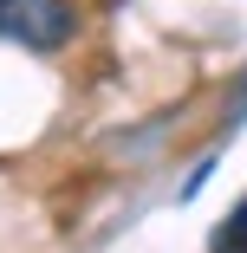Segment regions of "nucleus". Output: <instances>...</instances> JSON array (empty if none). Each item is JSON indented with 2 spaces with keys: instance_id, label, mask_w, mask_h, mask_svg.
<instances>
[{
  "instance_id": "nucleus-1",
  "label": "nucleus",
  "mask_w": 247,
  "mask_h": 253,
  "mask_svg": "<svg viewBox=\"0 0 247 253\" xmlns=\"http://www.w3.org/2000/svg\"><path fill=\"white\" fill-rule=\"evenodd\" d=\"M78 33L72 0H0V39L26 45V52H59Z\"/></svg>"
},
{
  "instance_id": "nucleus-2",
  "label": "nucleus",
  "mask_w": 247,
  "mask_h": 253,
  "mask_svg": "<svg viewBox=\"0 0 247 253\" xmlns=\"http://www.w3.org/2000/svg\"><path fill=\"white\" fill-rule=\"evenodd\" d=\"M208 253H247V234H234V227H221V234H215V247H208Z\"/></svg>"
},
{
  "instance_id": "nucleus-3",
  "label": "nucleus",
  "mask_w": 247,
  "mask_h": 253,
  "mask_svg": "<svg viewBox=\"0 0 247 253\" xmlns=\"http://www.w3.org/2000/svg\"><path fill=\"white\" fill-rule=\"evenodd\" d=\"M228 227H234V234H247V201H241V208L228 214Z\"/></svg>"
}]
</instances>
